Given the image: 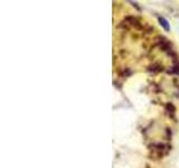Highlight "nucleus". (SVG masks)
I'll list each match as a JSON object with an SVG mask.
<instances>
[{
  "instance_id": "f257e3e1",
  "label": "nucleus",
  "mask_w": 179,
  "mask_h": 168,
  "mask_svg": "<svg viewBox=\"0 0 179 168\" xmlns=\"http://www.w3.org/2000/svg\"><path fill=\"white\" fill-rule=\"evenodd\" d=\"M159 23H160V25L164 27V29L165 31H168L169 29H170V26H169L168 24V21L165 19L164 17H159Z\"/></svg>"
}]
</instances>
